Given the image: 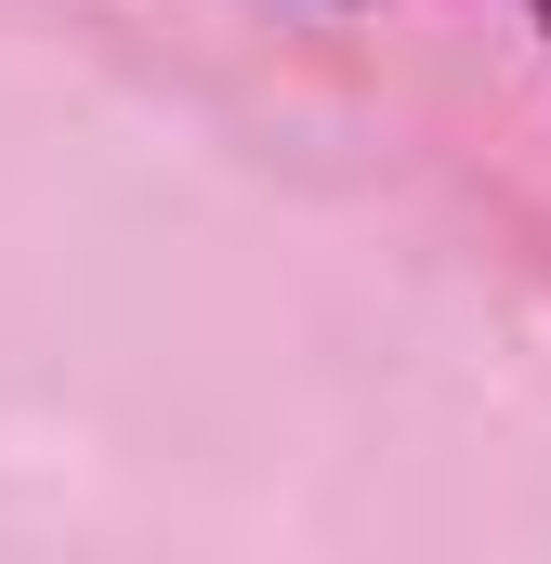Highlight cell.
I'll list each match as a JSON object with an SVG mask.
<instances>
[{
	"label": "cell",
	"mask_w": 551,
	"mask_h": 564,
	"mask_svg": "<svg viewBox=\"0 0 551 564\" xmlns=\"http://www.w3.org/2000/svg\"><path fill=\"white\" fill-rule=\"evenodd\" d=\"M526 26H539V40H551V0H526Z\"/></svg>",
	"instance_id": "6da1fadb"
}]
</instances>
